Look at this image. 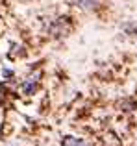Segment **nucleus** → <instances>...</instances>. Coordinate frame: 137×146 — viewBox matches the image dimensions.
Instances as JSON below:
<instances>
[{"label": "nucleus", "instance_id": "nucleus-2", "mask_svg": "<svg viewBox=\"0 0 137 146\" xmlns=\"http://www.w3.org/2000/svg\"><path fill=\"white\" fill-rule=\"evenodd\" d=\"M70 4L82 7V9H94L100 6V0H70Z\"/></svg>", "mask_w": 137, "mask_h": 146}, {"label": "nucleus", "instance_id": "nucleus-1", "mask_svg": "<svg viewBox=\"0 0 137 146\" xmlns=\"http://www.w3.org/2000/svg\"><path fill=\"white\" fill-rule=\"evenodd\" d=\"M37 78H39V72H35L33 76H30L24 83H22V93L24 94H32L37 87Z\"/></svg>", "mask_w": 137, "mask_h": 146}, {"label": "nucleus", "instance_id": "nucleus-3", "mask_svg": "<svg viewBox=\"0 0 137 146\" xmlns=\"http://www.w3.org/2000/svg\"><path fill=\"white\" fill-rule=\"evenodd\" d=\"M63 146H91V144H89V143H85V141H82V139L67 137V139H63Z\"/></svg>", "mask_w": 137, "mask_h": 146}, {"label": "nucleus", "instance_id": "nucleus-4", "mask_svg": "<svg viewBox=\"0 0 137 146\" xmlns=\"http://www.w3.org/2000/svg\"><path fill=\"white\" fill-rule=\"evenodd\" d=\"M134 33H135V37H137V26H135V28H134Z\"/></svg>", "mask_w": 137, "mask_h": 146}]
</instances>
